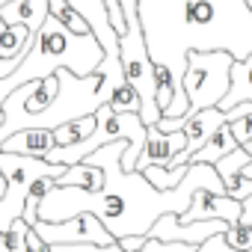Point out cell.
I'll return each instance as SVG.
<instances>
[{"label":"cell","mask_w":252,"mask_h":252,"mask_svg":"<svg viewBox=\"0 0 252 252\" xmlns=\"http://www.w3.org/2000/svg\"><path fill=\"white\" fill-rule=\"evenodd\" d=\"M131 143L116 140L110 146L95 149L83 163L104 169V184L98 193L86 187H54L39 205V220L63 222L77 214H95L104 228L119 240L146 237L149 228L163 214H184L199 190L225 193L222 178L211 163H187V175L172 190H158L143 172H122V155Z\"/></svg>","instance_id":"1"},{"label":"cell","mask_w":252,"mask_h":252,"mask_svg":"<svg viewBox=\"0 0 252 252\" xmlns=\"http://www.w3.org/2000/svg\"><path fill=\"white\" fill-rule=\"evenodd\" d=\"M137 15L152 65H163L175 80L184 77L190 54H252L249 0H137Z\"/></svg>","instance_id":"2"},{"label":"cell","mask_w":252,"mask_h":252,"mask_svg":"<svg viewBox=\"0 0 252 252\" xmlns=\"http://www.w3.org/2000/svg\"><path fill=\"white\" fill-rule=\"evenodd\" d=\"M110 83L104 74H89L77 77L68 68L54 71L51 77L30 80L18 86L15 92L6 95L0 104L3 122H0V146L12 134L27 131V128H42V131H57L63 122L92 116L98 107L110 104Z\"/></svg>","instance_id":"3"},{"label":"cell","mask_w":252,"mask_h":252,"mask_svg":"<svg viewBox=\"0 0 252 252\" xmlns=\"http://www.w3.org/2000/svg\"><path fill=\"white\" fill-rule=\"evenodd\" d=\"M101 60H104V48L98 45V39L92 33L74 36L48 12L45 24L39 27V33H33V42H30L27 54L21 57V63L15 65V71L0 80V104L18 86H24L30 80L51 77L60 68H68L77 77H89L98 71Z\"/></svg>","instance_id":"4"},{"label":"cell","mask_w":252,"mask_h":252,"mask_svg":"<svg viewBox=\"0 0 252 252\" xmlns=\"http://www.w3.org/2000/svg\"><path fill=\"white\" fill-rule=\"evenodd\" d=\"M234 57L225 51H211V54H190L187 68L181 77L184 95H187V116L184 122L208 107H220V101L228 92V68Z\"/></svg>","instance_id":"5"},{"label":"cell","mask_w":252,"mask_h":252,"mask_svg":"<svg viewBox=\"0 0 252 252\" xmlns=\"http://www.w3.org/2000/svg\"><path fill=\"white\" fill-rule=\"evenodd\" d=\"M33 228H36V234H39L48 246H57V243L113 246V243H116V237L104 228V222H101L95 214H77V217L63 220V222H45V220H39Z\"/></svg>","instance_id":"6"},{"label":"cell","mask_w":252,"mask_h":252,"mask_svg":"<svg viewBox=\"0 0 252 252\" xmlns=\"http://www.w3.org/2000/svg\"><path fill=\"white\" fill-rule=\"evenodd\" d=\"M228 228L225 220H202V222H181L178 214H163L158 217V222L149 228L146 237L163 240V243H190V246H202L208 237L222 234Z\"/></svg>","instance_id":"7"},{"label":"cell","mask_w":252,"mask_h":252,"mask_svg":"<svg viewBox=\"0 0 252 252\" xmlns=\"http://www.w3.org/2000/svg\"><path fill=\"white\" fill-rule=\"evenodd\" d=\"M181 222H202V220H225L228 225L240 222V202L228 199L225 193L199 190L184 214H178Z\"/></svg>","instance_id":"8"},{"label":"cell","mask_w":252,"mask_h":252,"mask_svg":"<svg viewBox=\"0 0 252 252\" xmlns=\"http://www.w3.org/2000/svg\"><path fill=\"white\" fill-rule=\"evenodd\" d=\"M184 149V134L175 131V134H160L158 128H149L146 134V146L137 158V172H143L146 166H166L178 152Z\"/></svg>","instance_id":"9"},{"label":"cell","mask_w":252,"mask_h":252,"mask_svg":"<svg viewBox=\"0 0 252 252\" xmlns=\"http://www.w3.org/2000/svg\"><path fill=\"white\" fill-rule=\"evenodd\" d=\"M54 131H42V128H27V131H18L12 134L0 152H12V155H21V158H48L51 149H54Z\"/></svg>","instance_id":"10"},{"label":"cell","mask_w":252,"mask_h":252,"mask_svg":"<svg viewBox=\"0 0 252 252\" xmlns=\"http://www.w3.org/2000/svg\"><path fill=\"white\" fill-rule=\"evenodd\" d=\"M237 104H252V54L246 60H234L228 68V92L220 101V110H231Z\"/></svg>","instance_id":"11"},{"label":"cell","mask_w":252,"mask_h":252,"mask_svg":"<svg viewBox=\"0 0 252 252\" xmlns=\"http://www.w3.org/2000/svg\"><path fill=\"white\" fill-rule=\"evenodd\" d=\"M48 3L51 0H9L0 6V18L6 24H24L30 33H39L48 18Z\"/></svg>","instance_id":"12"},{"label":"cell","mask_w":252,"mask_h":252,"mask_svg":"<svg viewBox=\"0 0 252 252\" xmlns=\"http://www.w3.org/2000/svg\"><path fill=\"white\" fill-rule=\"evenodd\" d=\"M234 149H237V140H234V134L228 131V125H222V128H220V131H217V134H214V137L196 152V155H193L190 163H211V166H214L220 158L231 155Z\"/></svg>","instance_id":"13"},{"label":"cell","mask_w":252,"mask_h":252,"mask_svg":"<svg viewBox=\"0 0 252 252\" xmlns=\"http://www.w3.org/2000/svg\"><path fill=\"white\" fill-rule=\"evenodd\" d=\"M33 42V33L24 24H6L0 30V60H21Z\"/></svg>","instance_id":"14"},{"label":"cell","mask_w":252,"mask_h":252,"mask_svg":"<svg viewBox=\"0 0 252 252\" xmlns=\"http://www.w3.org/2000/svg\"><path fill=\"white\" fill-rule=\"evenodd\" d=\"M101 184H104V169H98L92 163H74L60 178V187H86L89 193H98Z\"/></svg>","instance_id":"15"},{"label":"cell","mask_w":252,"mask_h":252,"mask_svg":"<svg viewBox=\"0 0 252 252\" xmlns=\"http://www.w3.org/2000/svg\"><path fill=\"white\" fill-rule=\"evenodd\" d=\"M92 131H95V113H92V116L71 119V122H63L60 128L54 131V143H57V146H77V143H83Z\"/></svg>","instance_id":"16"},{"label":"cell","mask_w":252,"mask_h":252,"mask_svg":"<svg viewBox=\"0 0 252 252\" xmlns=\"http://www.w3.org/2000/svg\"><path fill=\"white\" fill-rule=\"evenodd\" d=\"M57 184H60V181L51 178V175H42V178H36V181L30 184L27 199H24V214H21V220H24L27 225H36V222H39V205L45 202V196H48Z\"/></svg>","instance_id":"17"},{"label":"cell","mask_w":252,"mask_h":252,"mask_svg":"<svg viewBox=\"0 0 252 252\" xmlns=\"http://www.w3.org/2000/svg\"><path fill=\"white\" fill-rule=\"evenodd\" d=\"M48 12H51L68 33H74V36H86V33H89L86 21L80 18V12L68 3V0H51V3H48Z\"/></svg>","instance_id":"18"},{"label":"cell","mask_w":252,"mask_h":252,"mask_svg":"<svg viewBox=\"0 0 252 252\" xmlns=\"http://www.w3.org/2000/svg\"><path fill=\"white\" fill-rule=\"evenodd\" d=\"M143 175H146L158 190H172V187H178V184L184 181L187 166H178V169H166V166H146V169H143Z\"/></svg>","instance_id":"19"},{"label":"cell","mask_w":252,"mask_h":252,"mask_svg":"<svg viewBox=\"0 0 252 252\" xmlns=\"http://www.w3.org/2000/svg\"><path fill=\"white\" fill-rule=\"evenodd\" d=\"M110 110L113 113H140V95L134 92L131 83L110 92Z\"/></svg>","instance_id":"20"},{"label":"cell","mask_w":252,"mask_h":252,"mask_svg":"<svg viewBox=\"0 0 252 252\" xmlns=\"http://www.w3.org/2000/svg\"><path fill=\"white\" fill-rule=\"evenodd\" d=\"M252 158H249V152L246 149H234L231 155H225V158H220L217 163H214V169L220 172V178H228V175H237V172H243V166L249 163Z\"/></svg>","instance_id":"21"},{"label":"cell","mask_w":252,"mask_h":252,"mask_svg":"<svg viewBox=\"0 0 252 252\" xmlns=\"http://www.w3.org/2000/svg\"><path fill=\"white\" fill-rule=\"evenodd\" d=\"M222 240L234 249V252H252V225L234 222L222 231Z\"/></svg>","instance_id":"22"},{"label":"cell","mask_w":252,"mask_h":252,"mask_svg":"<svg viewBox=\"0 0 252 252\" xmlns=\"http://www.w3.org/2000/svg\"><path fill=\"white\" fill-rule=\"evenodd\" d=\"M27 231H30V225L24 222V220H15L3 234V246L9 249V252H27Z\"/></svg>","instance_id":"23"},{"label":"cell","mask_w":252,"mask_h":252,"mask_svg":"<svg viewBox=\"0 0 252 252\" xmlns=\"http://www.w3.org/2000/svg\"><path fill=\"white\" fill-rule=\"evenodd\" d=\"M222 190H225V196H228V199H234V202H243V199L252 193V178H246L243 172H237V175H228V178H222Z\"/></svg>","instance_id":"24"},{"label":"cell","mask_w":252,"mask_h":252,"mask_svg":"<svg viewBox=\"0 0 252 252\" xmlns=\"http://www.w3.org/2000/svg\"><path fill=\"white\" fill-rule=\"evenodd\" d=\"M228 131L234 134L237 146H249V143H252V113H246V116L228 122Z\"/></svg>","instance_id":"25"},{"label":"cell","mask_w":252,"mask_h":252,"mask_svg":"<svg viewBox=\"0 0 252 252\" xmlns=\"http://www.w3.org/2000/svg\"><path fill=\"white\" fill-rule=\"evenodd\" d=\"M193 252H234V249L222 240V234H214V237H208L202 246H196Z\"/></svg>","instance_id":"26"},{"label":"cell","mask_w":252,"mask_h":252,"mask_svg":"<svg viewBox=\"0 0 252 252\" xmlns=\"http://www.w3.org/2000/svg\"><path fill=\"white\" fill-rule=\"evenodd\" d=\"M107 9H110V24L116 27V33L122 36L125 33V15H122V6H119V0H104Z\"/></svg>","instance_id":"27"},{"label":"cell","mask_w":252,"mask_h":252,"mask_svg":"<svg viewBox=\"0 0 252 252\" xmlns=\"http://www.w3.org/2000/svg\"><path fill=\"white\" fill-rule=\"evenodd\" d=\"M240 222L243 225H252V193L240 202Z\"/></svg>","instance_id":"28"},{"label":"cell","mask_w":252,"mask_h":252,"mask_svg":"<svg viewBox=\"0 0 252 252\" xmlns=\"http://www.w3.org/2000/svg\"><path fill=\"white\" fill-rule=\"evenodd\" d=\"M3 193H6V178H3V172H0V199H3Z\"/></svg>","instance_id":"29"},{"label":"cell","mask_w":252,"mask_h":252,"mask_svg":"<svg viewBox=\"0 0 252 252\" xmlns=\"http://www.w3.org/2000/svg\"><path fill=\"white\" fill-rule=\"evenodd\" d=\"M243 175H246V178H252V160H249V163L243 166Z\"/></svg>","instance_id":"30"},{"label":"cell","mask_w":252,"mask_h":252,"mask_svg":"<svg viewBox=\"0 0 252 252\" xmlns=\"http://www.w3.org/2000/svg\"><path fill=\"white\" fill-rule=\"evenodd\" d=\"M3 27H6V21H3V18H0V30H3Z\"/></svg>","instance_id":"31"},{"label":"cell","mask_w":252,"mask_h":252,"mask_svg":"<svg viewBox=\"0 0 252 252\" xmlns=\"http://www.w3.org/2000/svg\"><path fill=\"white\" fill-rule=\"evenodd\" d=\"M3 3H9V0H0V6H3Z\"/></svg>","instance_id":"32"},{"label":"cell","mask_w":252,"mask_h":252,"mask_svg":"<svg viewBox=\"0 0 252 252\" xmlns=\"http://www.w3.org/2000/svg\"><path fill=\"white\" fill-rule=\"evenodd\" d=\"M0 122H3V113H0Z\"/></svg>","instance_id":"33"}]
</instances>
